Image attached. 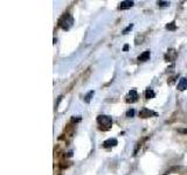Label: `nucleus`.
I'll list each match as a JSON object with an SVG mask.
<instances>
[{"mask_svg": "<svg viewBox=\"0 0 187 175\" xmlns=\"http://www.w3.org/2000/svg\"><path fill=\"white\" fill-rule=\"evenodd\" d=\"M72 23H74V19H72V16H71L69 13H65V14L60 19V21H58V26H61L64 30L70 29V27L72 26Z\"/></svg>", "mask_w": 187, "mask_h": 175, "instance_id": "nucleus-1", "label": "nucleus"}, {"mask_svg": "<svg viewBox=\"0 0 187 175\" xmlns=\"http://www.w3.org/2000/svg\"><path fill=\"white\" fill-rule=\"evenodd\" d=\"M97 123L101 125V130L106 131V130H109V128L111 127V125H112V119H111V117H109V116H103V114H101V116L97 117Z\"/></svg>", "mask_w": 187, "mask_h": 175, "instance_id": "nucleus-2", "label": "nucleus"}, {"mask_svg": "<svg viewBox=\"0 0 187 175\" xmlns=\"http://www.w3.org/2000/svg\"><path fill=\"white\" fill-rule=\"evenodd\" d=\"M155 116H157V113L154 111H152L150 108H146V107H144L139 111V117L140 118H150V117H155Z\"/></svg>", "mask_w": 187, "mask_h": 175, "instance_id": "nucleus-3", "label": "nucleus"}, {"mask_svg": "<svg viewBox=\"0 0 187 175\" xmlns=\"http://www.w3.org/2000/svg\"><path fill=\"white\" fill-rule=\"evenodd\" d=\"M138 100V93L136 90H131L129 91L127 96H126V102L127 103H136Z\"/></svg>", "mask_w": 187, "mask_h": 175, "instance_id": "nucleus-4", "label": "nucleus"}, {"mask_svg": "<svg viewBox=\"0 0 187 175\" xmlns=\"http://www.w3.org/2000/svg\"><path fill=\"white\" fill-rule=\"evenodd\" d=\"M186 89H187V78H186V77H182V78H180V80H179V83H178V90L183 91V90H186Z\"/></svg>", "mask_w": 187, "mask_h": 175, "instance_id": "nucleus-5", "label": "nucleus"}, {"mask_svg": "<svg viewBox=\"0 0 187 175\" xmlns=\"http://www.w3.org/2000/svg\"><path fill=\"white\" fill-rule=\"evenodd\" d=\"M116 145H117V139H112V138H110V139H108V140H105L103 142V147H105V148L113 147Z\"/></svg>", "mask_w": 187, "mask_h": 175, "instance_id": "nucleus-6", "label": "nucleus"}, {"mask_svg": "<svg viewBox=\"0 0 187 175\" xmlns=\"http://www.w3.org/2000/svg\"><path fill=\"white\" fill-rule=\"evenodd\" d=\"M175 56H176V51H175L174 49H169V50L167 51V54L165 55V58H166L167 61H173V60L175 58Z\"/></svg>", "mask_w": 187, "mask_h": 175, "instance_id": "nucleus-7", "label": "nucleus"}, {"mask_svg": "<svg viewBox=\"0 0 187 175\" xmlns=\"http://www.w3.org/2000/svg\"><path fill=\"white\" fill-rule=\"evenodd\" d=\"M150 58V50H145L143 54H140L139 56H138V61L139 62H145V61H147Z\"/></svg>", "mask_w": 187, "mask_h": 175, "instance_id": "nucleus-8", "label": "nucleus"}, {"mask_svg": "<svg viewBox=\"0 0 187 175\" xmlns=\"http://www.w3.org/2000/svg\"><path fill=\"white\" fill-rule=\"evenodd\" d=\"M133 6V1H130V0H125V1H122L120 2V9H127V8H131Z\"/></svg>", "mask_w": 187, "mask_h": 175, "instance_id": "nucleus-9", "label": "nucleus"}, {"mask_svg": "<svg viewBox=\"0 0 187 175\" xmlns=\"http://www.w3.org/2000/svg\"><path fill=\"white\" fill-rule=\"evenodd\" d=\"M154 96H155V93L152 89H147L145 91V98L146 99H152V98H154Z\"/></svg>", "mask_w": 187, "mask_h": 175, "instance_id": "nucleus-10", "label": "nucleus"}, {"mask_svg": "<svg viewBox=\"0 0 187 175\" xmlns=\"http://www.w3.org/2000/svg\"><path fill=\"white\" fill-rule=\"evenodd\" d=\"M166 29H168V30H175V29H176V24H175V22L173 21V22L167 23V24H166Z\"/></svg>", "mask_w": 187, "mask_h": 175, "instance_id": "nucleus-11", "label": "nucleus"}, {"mask_svg": "<svg viewBox=\"0 0 187 175\" xmlns=\"http://www.w3.org/2000/svg\"><path fill=\"white\" fill-rule=\"evenodd\" d=\"M94 93H95L94 91H90V92H89V93H88V94L84 97V100H85V103H89V102H90V99H91V97L94 96Z\"/></svg>", "mask_w": 187, "mask_h": 175, "instance_id": "nucleus-12", "label": "nucleus"}, {"mask_svg": "<svg viewBox=\"0 0 187 175\" xmlns=\"http://www.w3.org/2000/svg\"><path fill=\"white\" fill-rule=\"evenodd\" d=\"M157 4H158V6H160V7H166V6L169 5V2H167V1H158Z\"/></svg>", "mask_w": 187, "mask_h": 175, "instance_id": "nucleus-13", "label": "nucleus"}, {"mask_svg": "<svg viewBox=\"0 0 187 175\" xmlns=\"http://www.w3.org/2000/svg\"><path fill=\"white\" fill-rule=\"evenodd\" d=\"M133 114H134V110H133V108H131V110H129V111H127V113H126V117L131 118V117H133Z\"/></svg>", "mask_w": 187, "mask_h": 175, "instance_id": "nucleus-14", "label": "nucleus"}, {"mask_svg": "<svg viewBox=\"0 0 187 175\" xmlns=\"http://www.w3.org/2000/svg\"><path fill=\"white\" fill-rule=\"evenodd\" d=\"M132 27H133V24H132V23H131V24H129V26H127V28H125V29L123 30V34H126L129 30H131V29H132Z\"/></svg>", "mask_w": 187, "mask_h": 175, "instance_id": "nucleus-15", "label": "nucleus"}, {"mask_svg": "<svg viewBox=\"0 0 187 175\" xmlns=\"http://www.w3.org/2000/svg\"><path fill=\"white\" fill-rule=\"evenodd\" d=\"M180 132H181V133H183V134H187V128H185V130H180Z\"/></svg>", "mask_w": 187, "mask_h": 175, "instance_id": "nucleus-16", "label": "nucleus"}, {"mask_svg": "<svg viewBox=\"0 0 187 175\" xmlns=\"http://www.w3.org/2000/svg\"><path fill=\"white\" fill-rule=\"evenodd\" d=\"M127 49H129V46H127V44H125V46H124V48H123V50H124V51H126Z\"/></svg>", "mask_w": 187, "mask_h": 175, "instance_id": "nucleus-17", "label": "nucleus"}]
</instances>
